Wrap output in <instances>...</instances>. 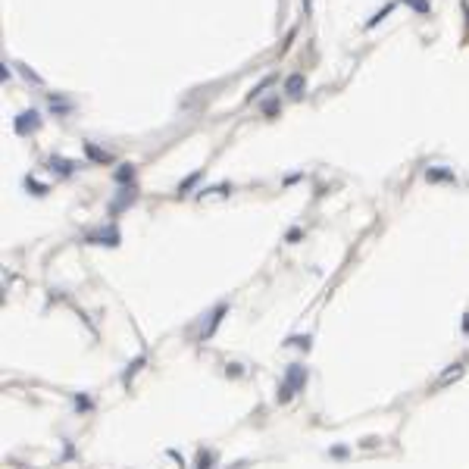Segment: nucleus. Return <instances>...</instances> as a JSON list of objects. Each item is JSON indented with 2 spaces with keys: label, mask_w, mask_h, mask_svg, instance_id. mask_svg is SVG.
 Returning <instances> with one entry per match:
<instances>
[{
  "label": "nucleus",
  "mask_w": 469,
  "mask_h": 469,
  "mask_svg": "<svg viewBox=\"0 0 469 469\" xmlns=\"http://www.w3.org/2000/svg\"><path fill=\"white\" fill-rule=\"evenodd\" d=\"M304 382H307V372H304V366H291V369H288V379H285V385H282V394H278V401H285V404H288L291 397H294V391L301 388Z\"/></svg>",
  "instance_id": "f257e3e1"
},
{
  "label": "nucleus",
  "mask_w": 469,
  "mask_h": 469,
  "mask_svg": "<svg viewBox=\"0 0 469 469\" xmlns=\"http://www.w3.org/2000/svg\"><path fill=\"white\" fill-rule=\"evenodd\" d=\"M35 122H41L35 113H22V116L16 119V125H19V132H32L35 129Z\"/></svg>",
  "instance_id": "f03ea898"
},
{
  "label": "nucleus",
  "mask_w": 469,
  "mask_h": 469,
  "mask_svg": "<svg viewBox=\"0 0 469 469\" xmlns=\"http://www.w3.org/2000/svg\"><path fill=\"white\" fill-rule=\"evenodd\" d=\"M460 372H463V366H450V369H447V372H444V379H441V382H438V385H447V382H453V379H457Z\"/></svg>",
  "instance_id": "7ed1b4c3"
},
{
  "label": "nucleus",
  "mask_w": 469,
  "mask_h": 469,
  "mask_svg": "<svg viewBox=\"0 0 469 469\" xmlns=\"http://www.w3.org/2000/svg\"><path fill=\"white\" fill-rule=\"evenodd\" d=\"M301 88H304V78H301V75H294L291 84H288V91H291V94H301Z\"/></svg>",
  "instance_id": "20e7f679"
},
{
  "label": "nucleus",
  "mask_w": 469,
  "mask_h": 469,
  "mask_svg": "<svg viewBox=\"0 0 469 469\" xmlns=\"http://www.w3.org/2000/svg\"><path fill=\"white\" fill-rule=\"evenodd\" d=\"M429 178H450L447 169H429Z\"/></svg>",
  "instance_id": "39448f33"
},
{
  "label": "nucleus",
  "mask_w": 469,
  "mask_h": 469,
  "mask_svg": "<svg viewBox=\"0 0 469 469\" xmlns=\"http://www.w3.org/2000/svg\"><path fill=\"white\" fill-rule=\"evenodd\" d=\"M129 175H132V169L122 166V169H119V181H129Z\"/></svg>",
  "instance_id": "423d86ee"
}]
</instances>
